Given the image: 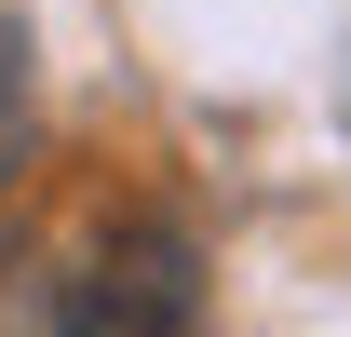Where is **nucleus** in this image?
<instances>
[{"label":"nucleus","mask_w":351,"mask_h":337,"mask_svg":"<svg viewBox=\"0 0 351 337\" xmlns=\"http://www.w3.org/2000/svg\"><path fill=\"white\" fill-rule=\"evenodd\" d=\"M54 337H203V243L176 216H108L54 270Z\"/></svg>","instance_id":"f257e3e1"},{"label":"nucleus","mask_w":351,"mask_h":337,"mask_svg":"<svg viewBox=\"0 0 351 337\" xmlns=\"http://www.w3.org/2000/svg\"><path fill=\"white\" fill-rule=\"evenodd\" d=\"M27 149H41V122H27V41L0 27V175L27 162Z\"/></svg>","instance_id":"f03ea898"}]
</instances>
